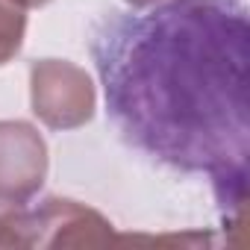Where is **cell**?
Returning a JSON list of instances; mask_svg holds the SVG:
<instances>
[{
    "instance_id": "obj_1",
    "label": "cell",
    "mask_w": 250,
    "mask_h": 250,
    "mask_svg": "<svg viewBox=\"0 0 250 250\" xmlns=\"http://www.w3.org/2000/svg\"><path fill=\"white\" fill-rule=\"evenodd\" d=\"M106 100L139 147L212 177L238 203L250 153V27L229 0L115 18L94 42Z\"/></svg>"
},
{
    "instance_id": "obj_2",
    "label": "cell",
    "mask_w": 250,
    "mask_h": 250,
    "mask_svg": "<svg viewBox=\"0 0 250 250\" xmlns=\"http://www.w3.org/2000/svg\"><path fill=\"white\" fill-rule=\"evenodd\" d=\"M30 106L50 130H77L94 118L97 88L85 68L68 59H39L30 65Z\"/></svg>"
},
{
    "instance_id": "obj_3",
    "label": "cell",
    "mask_w": 250,
    "mask_h": 250,
    "mask_svg": "<svg viewBox=\"0 0 250 250\" xmlns=\"http://www.w3.org/2000/svg\"><path fill=\"white\" fill-rule=\"evenodd\" d=\"M50 168L47 142L27 121H0V206H27Z\"/></svg>"
},
{
    "instance_id": "obj_4",
    "label": "cell",
    "mask_w": 250,
    "mask_h": 250,
    "mask_svg": "<svg viewBox=\"0 0 250 250\" xmlns=\"http://www.w3.org/2000/svg\"><path fill=\"white\" fill-rule=\"evenodd\" d=\"M33 247H100L115 241L112 221L71 197H44L27 209Z\"/></svg>"
},
{
    "instance_id": "obj_5",
    "label": "cell",
    "mask_w": 250,
    "mask_h": 250,
    "mask_svg": "<svg viewBox=\"0 0 250 250\" xmlns=\"http://www.w3.org/2000/svg\"><path fill=\"white\" fill-rule=\"evenodd\" d=\"M27 36V3L24 0H0V65L12 62Z\"/></svg>"
},
{
    "instance_id": "obj_6",
    "label": "cell",
    "mask_w": 250,
    "mask_h": 250,
    "mask_svg": "<svg viewBox=\"0 0 250 250\" xmlns=\"http://www.w3.org/2000/svg\"><path fill=\"white\" fill-rule=\"evenodd\" d=\"M0 247H33L27 206H0Z\"/></svg>"
},
{
    "instance_id": "obj_7",
    "label": "cell",
    "mask_w": 250,
    "mask_h": 250,
    "mask_svg": "<svg viewBox=\"0 0 250 250\" xmlns=\"http://www.w3.org/2000/svg\"><path fill=\"white\" fill-rule=\"evenodd\" d=\"M127 3H130V6H139V9H145V6H159V3H174V0H127ZM229 3H232V0H229ZM235 3H238V0H235Z\"/></svg>"
},
{
    "instance_id": "obj_8",
    "label": "cell",
    "mask_w": 250,
    "mask_h": 250,
    "mask_svg": "<svg viewBox=\"0 0 250 250\" xmlns=\"http://www.w3.org/2000/svg\"><path fill=\"white\" fill-rule=\"evenodd\" d=\"M24 3H27V9H30V6H47L50 0H24Z\"/></svg>"
}]
</instances>
